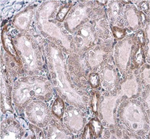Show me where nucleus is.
<instances>
[{"label": "nucleus", "instance_id": "nucleus-1", "mask_svg": "<svg viewBox=\"0 0 150 139\" xmlns=\"http://www.w3.org/2000/svg\"><path fill=\"white\" fill-rule=\"evenodd\" d=\"M51 49L52 64L56 75V81L58 87L61 92L71 102L77 104L82 102L81 97L71 88V85L67 80L65 74L64 65L59 56L58 51L53 47H51Z\"/></svg>", "mask_w": 150, "mask_h": 139}, {"label": "nucleus", "instance_id": "nucleus-2", "mask_svg": "<svg viewBox=\"0 0 150 139\" xmlns=\"http://www.w3.org/2000/svg\"><path fill=\"white\" fill-rule=\"evenodd\" d=\"M54 5L52 2H49L46 4L41 11L40 14L39 21L42 26V30L50 36L55 37L62 41L63 46L66 48L69 47V43L67 38L61 33L60 29L54 23L48 21V18L51 16Z\"/></svg>", "mask_w": 150, "mask_h": 139}, {"label": "nucleus", "instance_id": "nucleus-3", "mask_svg": "<svg viewBox=\"0 0 150 139\" xmlns=\"http://www.w3.org/2000/svg\"><path fill=\"white\" fill-rule=\"evenodd\" d=\"M124 117L133 129L138 130L144 128V116L141 108L136 104L129 103L124 110Z\"/></svg>", "mask_w": 150, "mask_h": 139}, {"label": "nucleus", "instance_id": "nucleus-4", "mask_svg": "<svg viewBox=\"0 0 150 139\" xmlns=\"http://www.w3.org/2000/svg\"><path fill=\"white\" fill-rule=\"evenodd\" d=\"M17 48L21 52L29 68L34 69L37 66L36 57L31 43L24 36L18 39Z\"/></svg>", "mask_w": 150, "mask_h": 139}, {"label": "nucleus", "instance_id": "nucleus-5", "mask_svg": "<svg viewBox=\"0 0 150 139\" xmlns=\"http://www.w3.org/2000/svg\"><path fill=\"white\" fill-rule=\"evenodd\" d=\"M76 39L79 46L84 47L89 45L94 40V36L90 27L85 26L79 30L76 36Z\"/></svg>", "mask_w": 150, "mask_h": 139}, {"label": "nucleus", "instance_id": "nucleus-6", "mask_svg": "<svg viewBox=\"0 0 150 139\" xmlns=\"http://www.w3.org/2000/svg\"><path fill=\"white\" fill-rule=\"evenodd\" d=\"M87 14V7H79L75 9L74 12L67 20V23L69 29L72 30L77 27L83 21Z\"/></svg>", "mask_w": 150, "mask_h": 139}, {"label": "nucleus", "instance_id": "nucleus-7", "mask_svg": "<svg viewBox=\"0 0 150 139\" xmlns=\"http://www.w3.org/2000/svg\"><path fill=\"white\" fill-rule=\"evenodd\" d=\"M116 98L115 97H108L104 99L103 102V114L104 118L109 123H113V110L115 105Z\"/></svg>", "mask_w": 150, "mask_h": 139}, {"label": "nucleus", "instance_id": "nucleus-8", "mask_svg": "<svg viewBox=\"0 0 150 139\" xmlns=\"http://www.w3.org/2000/svg\"><path fill=\"white\" fill-rule=\"evenodd\" d=\"M68 123L71 127L77 130H80L83 125V119L80 111L76 108H72L68 111Z\"/></svg>", "mask_w": 150, "mask_h": 139}, {"label": "nucleus", "instance_id": "nucleus-9", "mask_svg": "<svg viewBox=\"0 0 150 139\" xmlns=\"http://www.w3.org/2000/svg\"><path fill=\"white\" fill-rule=\"evenodd\" d=\"M118 62L122 68L125 69L128 63L129 55L131 53V45L128 42L125 41L119 47Z\"/></svg>", "mask_w": 150, "mask_h": 139}, {"label": "nucleus", "instance_id": "nucleus-10", "mask_svg": "<svg viewBox=\"0 0 150 139\" xmlns=\"http://www.w3.org/2000/svg\"><path fill=\"white\" fill-rule=\"evenodd\" d=\"M32 92L31 84L22 83L16 91V98L17 102L20 104L24 103L31 96Z\"/></svg>", "mask_w": 150, "mask_h": 139}, {"label": "nucleus", "instance_id": "nucleus-11", "mask_svg": "<svg viewBox=\"0 0 150 139\" xmlns=\"http://www.w3.org/2000/svg\"><path fill=\"white\" fill-rule=\"evenodd\" d=\"M31 117L37 123H42L47 115L45 108L40 103H34L30 111Z\"/></svg>", "mask_w": 150, "mask_h": 139}, {"label": "nucleus", "instance_id": "nucleus-12", "mask_svg": "<svg viewBox=\"0 0 150 139\" xmlns=\"http://www.w3.org/2000/svg\"><path fill=\"white\" fill-rule=\"evenodd\" d=\"M122 90L128 97H131L135 95L138 90V84L135 80H129L127 81L121 86Z\"/></svg>", "mask_w": 150, "mask_h": 139}, {"label": "nucleus", "instance_id": "nucleus-13", "mask_svg": "<svg viewBox=\"0 0 150 139\" xmlns=\"http://www.w3.org/2000/svg\"><path fill=\"white\" fill-rule=\"evenodd\" d=\"M104 52L103 50H90L88 53V62L91 66L99 64L103 60Z\"/></svg>", "mask_w": 150, "mask_h": 139}, {"label": "nucleus", "instance_id": "nucleus-14", "mask_svg": "<svg viewBox=\"0 0 150 139\" xmlns=\"http://www.w3.org/2000/svg\"><path fill=\"white\" fill-rule=\"evenodd\" d=\"M30 12L27 11L19 15L15 20V24L21 29H25L27 27L30 18Z\"/></svg>", "mask_w": 150, "mask_h": 139}, {"label": "nucleus", "instance_id": "nucleus-15", "mask_svg": "<svg viewBox=\"0 0 150 139\" xmlns=\"http://www.w3.org/2000/svg\"><path fill=\"white\" fill-rule=\"evenodd\" d=\"M115 76L114 72L110 69H106L104 72V87L106 90H109L110 88H114V85L115 84Z\"/></svg>", "mask_w": 150, "mask_h": 139}, {"label": "nucleus", "instance_id": "nucleus-16", "mask_svg": "<svg viewBox=\"0 0 150 139\" xmlns=\"http://www.w3.org/2000/svg\"><path fill=\"white\" fill-rule=\"evenodd\" d=\"M32 91L37 95H45L47 94V90L44 83L40 81H35L31 84Z\"/></svg>", "mask_w": 150, "mask_h": 139}, {"label": "nucleus", "instance_id": "nucleus-17", "mask_svg": "<svg viewBox=\"0 0 150 139\" xmlns=\"http://www.w3.org/2000/svg\"><path fill=\"white\" fill-rule=\"evenodd\" d=\"M64 108V104L63 101L59 98H57L54 101L52 107V110L53 113L56 116L60 117L62 116L63 114Z\"/></svg>", "mask_w": 150, "mask_h": 139}, {"label": "nucleus", "instance_id": "nucleus-18", "mask_svg": "<svg viewBox=\"0 0 150 139\" xmlns=\"http://www.w3.org/2000/svg\"><path fill=\"white\" fill-rule=\"evenodd\" d=\"M127 17L131 27H134L138 24V18L134 10L131 9L127 11Z\"/></svg>", "mask_w": 150, "mask_h": 139}, {"label": "nucleus", "instance_id": "nucleus-19", "mask_svg": "<svg viewBox=\"0 0 150 139\" xmlns=\"http://www.w3.org/2000/svg\"><path fill=\"white\" fill-rule=\"evenodd\" d=\"M67 135L66 134L63 132L60 131L57 128H54L52 130V131L51 133V135L50 137V138L55 139V138H66Z\"/></svg>", "mask_w": 150, "mask_h": 139}, {"label": "nucleus", "instance_id": "nucleus-20", "mask_svg": "<svg viewBox=\"0 0 150 139\" xmlns=\"http://www.w3.org/2000/svg\"><path fill=\"white\" fill-rule=\"evenodd\" d=\"M89 81L91 87L94 88H96L98 86L99 76L97 74H92L90 76Z\"/></svg>", "mask_w": 150, "mask_h": 139}, {"label": "nucleus", "instance_id": "nucleus-21", "mask_svg": "<svg viewBox=\"0 0 150 139\" xmlns=\"http://www.w3.org/2000/svg\"><path fill=\"white\" fill-rule=\"evenodd\" d=\"M18 130L16 128H10L7 130V134L4 135V138H16L18 135Z\"/></svg>", "mask_w": 150, "mask_h": 139}, {"label": "nucleus", "instance_id": "nucleus-22", "mask_svg": "<svg viewBox=\"0 0 150 139\" xmlns=\"http://www.w3.org/2000/svg\"><path fill=\"white\" fill-rule=\"evenodd\" d=\"M69 10V6H65L64 7H63L58 13L57 16V19L58 21H62L66 16V14H67V13L68 12Z\"/></svg>", "mask_w": 150, "mask_h": 139}, {"label": "nucleus", "instance_id": "nucleus-23", "mask_svg": "<svg viewBox=\"0 0 150 139\" xmlns=\"http://www.w3.org/2000/svg\"><path fill=\"white\" fill-rule=\"evenodd\" d=\"M113 33L115 37L118 39L121 38L124 35V30L122 29L115 27L113 28Z\"/></svg>", "mask_w": 150, "mask_h": 139}, {"label": "nucleus", "instance_id": "nucleus-24", "mask_svg": "<svg viewBox=\"0 0 150 139\" xmlns=\"http://www.w3.org/2000/svg\"><path fill=\"white\" fill-rule=\"evenodd\" d=\"M5 42H6V45L8 46V49L10 51V52L13 54H16V52H15V50H14V49L13 47V44H11V42L10 41V40L7 37H6V39H5Z\"/></svg>", "mask_w": 150, "mask_h": 139}, {"label": "nucleus", "instance_id": "nucleus-25", "mask_svg": "<svg viewBox=\"0 0 150 139\" xmlns=\"http://www.w3.org/2000/svg\"><path fill=\"white\" fill-rule=\"evenodd\" d=\"M93 126L94 127V130H95L96 134H98L101 131V125L99 121H95V120L93 121Z\"/></svg>", "mask_w": 150, "mask_h": 139}, {"label": "nucleus", "instance_id": "nucleus-26", "mask_svg": "<svg viewBox=\"0 0 150 139\" xmlns=\"http://www.w3.org/2000/svg\"><path fill=\"white\" fill-rule=\"evenodd\" d=\"M112 14L114 16H117L119 12V6L118 4L117 3H115L112 6Z\"/></svg>", "mask_w": 150, "mask_h": 139}, {"label": "nucleus", "instance_id": "nucleus-27", "mask_svg": "<svg viewBox=\"0 0 150 139\" xmlns=\"http://www.w3.org/2000/svg\"><path fill=\"white\" fill-rule=\"evenodd\" d=\"M144 75L145 80L148 84H149V71L148 69H145L144 71Z\"/></svg>", "mask_w": 150, "mask_h": 139}, {"label": "nucleus", "instance_id": "nucleus-28", "mask_svg": "<svg viewBox=\"0 0 150 139\" xmlns=\"http://www.w3.org/2000/svg\"><path fill=\"white\" fill-rule=\"evenodd\" d=\"M93 108L94 111L96 112L97 109V98L96 95L93 100Z\"/></svg>", "mask_w": 150, "mask_h": 139}]
</instances>
